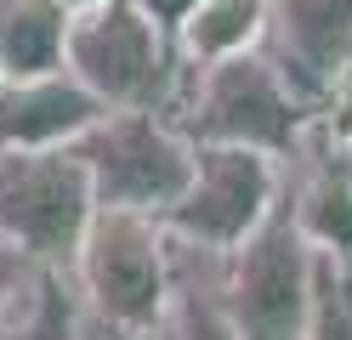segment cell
<instances>
[{
    "instance_id": "obj_11",
    "label": "cell",
    "mask_w": 352,
    "mask_h": 340,
    "mask_svg": "<svg viewBox=\"0 0 352 340\" xmlns=\"http://www.w3.org/2000/svg\"><path fill=\"white\" fill-rule=\"evenodd\" d=\"M160 340H239L228 312V256L170 238V312Z\"/></svg>"
},
{
    "instance_id": "obj_9",
    "label": "cell",
    "mask_w": 352,
    "mask_h": 340,
    "mask_svg": "<svg viewBox=\"0 0 352 340\" xmlns=\"http://www.w3.org/2000/svg\"><path fill=\"white\" fill-rule=\"evenodd\" d=\"M261 52L318 113H329L352 63V0H273V29Z\"/></svg>"
},
{
    "instance_id": "obj_10",
    "label": "cell",
    "mask_w": 352,
    "mask_h": 340,
    "mask_svg": "<svg viewBox=\"0 0 352 340\" xmlns=\"http://www.w3.org/2000/svg\"><path fill=\"white\" fill-rule=\"evenodd\" d=\"M102 113L108 108L69 74V68L34 74V80H6L0 85V153H57V148H74Z\"/></svg>"
},
{
    "instance_id": "obj_5",
    "label": "cell",
    "mask_w": 352,
    "mask_h": 340,
    "mask_svg": "<svg viewBox=\"0 0 352 340\" xmlns=\"http://www.w3.org/2000/svg\"><path fill=\"white\" fill-rule=\"evenodd\" d=\"M318 261L324 256L278 199V210L228 256V312L239 340H301L318 301Z\"/></svg>"
},
{
    "instance_id": "obj_18",
    "label": "cell",
    "mask_w": 352,
    "mask_h": 340,
    "mask_svg": "<svg viewBox=\"0 0 352 340\" xmlns=\"http://www.w3.org/2000/svg\"><path fill=\"white\" fill-rule=\"evenodd\" d=\"M0 85H6V68H0Z\"/></svg>"
},
{
    "instance_id": "obj_14",
    "label": "cell",
    "mask_w": 352,
    "mask_h": 340,
    "mask_svg": "<svg viewBox=\"0 0 352 340\" xmlns=\"http://www.w3.org/2000/svg\"><path fill=\"white\" fill-rule=\"evenodd\" d=\"M301 340H352V267L346 261H318V301L307 317Z\"/></svg>"
},
{
    "instance_id": "obj_4",
    "label": "cell",
    "mask_w": 352,
    "mask_h": 340,
    "mask_svg": "<svg viewBox=\"0 0 352 340\" xmlns=\"http://www.w3.org/2000/svg\"><path fill=\"white\" fill-rule=\"evenodd\" d=\"M80 165L91 170L102 210L170 216V204L188 193L199 148L176 131L165 113H102L74 142Z\"/></svg>"
},
{
    "instance_id": "obj_6",
    "label": "cell",
    "mask_w": 352,
    "mask_h": 340,
    "mask_svg": "<svg viewBox=\"0 0 352 340\" xmlns=\"http://www.w3.org/2000/svg\"><path fill=\"white\" fill-rule=\"evenodd\" d=\"M91 216L97 188L74 148L0 153V244L23 249L34 267H69Z\"/></svg>"
},
{
    "instance_id": "obj_3",
    "label": "cell",
    "mask_w": 352,
    "mask_h": 340,
    "mask_svg": "<svg viewBox=\"0 0 352 340\" xmlns=\"http://www.w3.org/2000/svg\"><path fill=\"white\" fill-rule=\"evenodd\" d=\"M69 278L80 289V306L102 317L108 329L160 340L170 312V233L160 216L137 210H102L69 261Z\"/></svg>"
},
{
    "instance_id": "obj_15",
    "label": "cell",
    "mask_w": 352,
    "mask_h": 340,
    "mask_svg": "<svg viewBox=\"0 0 352 340\" xmlns=\"http://www.w3.org/2000/svg\"><path fill=\"white\" fill-rule=\"evenodd\" d=\"M34 278V261L23 256V249H12V244H0V324H6V312L12 301L23 295V284Z\"/></svg>"
},
{
    "instance_id": "obj_12",
    "label": "cell",
    "mask_w": 352,
    "mask_h": 340,
    "mask_svg": "<svg viewBox=\"0 0 352 340\" xmlns=\"http://www.w3.org/2000/svg\"><path fill=\"white\" fill-rule=\"evenodd\" d=\"M267 29H273V0H199L188 23L176 29V52L188 68H210V63L261 52Z\"/></svg>"
},
{
    "instance_id": "obj_2",
    "label": "cell",
    "mask_w": 352,
    "mask_h": 340,
    "mask_svg": "<svg viewBox=\"0 0 352 340\" xmlns=\"http://www.w3.org/2000/svg\"><path fill=\"white\" fill-rule=\"evenodd\" d=\"M63 68L108 113H165V120L188 80L176 34L142 17L131 0H102L91 12H74Z\"/></svg>"
},
{
    "instance_id": "obj_17",
    "label": "cell",
    "mask_w": 352,
    "mask_h": 340,
    "mask_svg": "<svg viewBox=\"0 0 352 340\" xmlns=\"http://www.w3.org/2000/svg\"><path fill=\"white\" fill-rule=\"evenodd\" d=\"M69 12H91V6H102V0H63Z\"/></svg>"
},
{
    "instance_id": "obj_7",
    "label": "cell",
    "mask_w": 352,
    "mask_h": 340,
    "mask_svg": "<svg viewBox=\"0 0 352 340\" xmlns=\"http://www.w3.org/2000/svg\"><path fill=\"white\" fill-rule=\"evenodd\" d=\"M284 199V165L250 148H199L188 193L170 204L165 233L233 256Z\"/></svg>"
},
{
    "instance_id": "obj_8",
    "label": "cell",
    "mask_w": 352,
    "mask_h": 340,
    "mask_svg": "<svg viewBox=\"0 0 352 340\" xmlns=\"http://www.w3.org/2000/svg\"><path fill=\"white\" fill-rule=\"evenodd\" d=\"M284 210L318 256L352 267V142L329 113L284 159Z\"/></svg>"
},
{
    "instance_id": "obj_1",
    "label": "cell",
    "mask_w": 352,
    "mask_h": 340,
    "mask_svg": "<svg viewBox=\"0 0 352 340\" xmlns=\"http://www.w3.org/2000/svg\"><path fill=\"white\" fill-rule=\"evenodd\" d=\"M318 120L324 113L278 74V63L267 52L188 68L182 97L170 108V125L193 148H250V153L278 159V165L307 142V131Z\"/></svg>"
},
{
    "instance_id": "obj_13",
    "label": "cell",
    "mask_w": 352,
    "mask_h": 340,
    "mask_svg": "<svg viewBox=\"0 0 352 340\" xmlns=\"http://www.w3.org/2000/svg\"><path fill=\"white\" fill-rule=\"evenodd\" d=\"M74 12L63 0H0V68L6 80L57 74L69 57Z\"/></svg>"
},
{
    "instance_id": "obj_16",
    "label": "cell",
    "mask_w": 352,
    "mask_h": 340,
    "mask_svg": "<svg viewBox=\"0 0 352 340\" xmlns=\"http://www.w3.org/2000/svg\"><path fill=\"white\" fill-rule=\"evenodd\" d=\"M131 6H137L142 17H153V23H160V29H182V23H188V12L193 6H199V0H131Z\"/></svg>"
}]
</instances>
